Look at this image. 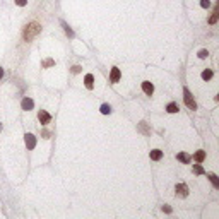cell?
Here are the masks:
<instances>
[{
	"label": "cell",
	"instance_id": "10",
	"mask_svg": "<svg viewBox=\"0 0 219 219\" xmlns=\"http://www.w3.org/2000/svg\"><path fill=\"white\" fill-rule=\"evenodd\" d=\"M151 159L152 161H159L161 158H163V151H159V149H154V151H151Z\"/></svg>",
	"mask_w": 219,
	"mask_h": 219
},
{
	"label": "cell",
	"instance_id": "2",
	"mask_svg": "<svg viewBox=\"0 0 219 219\" xmlns=\"http://www.w3.org/2000/svg\"><path fill=\"white\" fill-rule=\"evenodd\" d=\"M183 99H185V104L190 108V110H195V108H197L195 101H193V98H192V93H190L187 87L183 89Z\"/></svg>",
	"mask_w": 219,
	"mask_h": 219
},
{
	"label": "cell",
	"instance_id": "13",
	"mask_svg": "<svg viewBox=\"0 0 219 219\" xmlns=\"http://www.w3.org/2000/svg\"><path fill=\"white\" fill-rule=\"evenodd\" d=\"M166 112L168 113H178V104H176V103H170L166 106Z\"/></svg>",
	"mask_w": 219,
	"mask_h": 219
},
{
	"label": "cell",
	"instance_id": "11",
	"mask_svg": "<svg viewBox=\"0 0 219 219\" xmlns=\"http://www.w3.org/2000/svg\"><path fill=\"white\" fill-rule=\"evenodd\" d=\"M193 159H195L197 163H202V161L205 159V152L204 151H197L195 154H193Z\"/></svg>",
	"mask_w": 219,
	"mask_h": 219
},
{
	"label": "cell",
	"instance_id": "23",
	"mask_svg": "<svg viewBox=\"0 0 219 219\" xmlns=\"http://www.w3.org/2000/svg\"><path fill=\"white\" fill-rule=\"evenodd\" d=\"M15 5H19V7H24V5L27 4V0H14Z\"/></svg>",
	"mask_w": 219,
	"mask_h": 219
},
{
	"label": "cell",
	"instance_id": "20",
	"mask_svg": "<svg viewBox=\"0 0 219 219\" xmlns=\"http://www.w3.org/2000/svg\"><path fill=\"white\" fill-rule=\"evenodd\" d=\"M193 173H195V175H202V173H204V168H202L200 164H195V166H193Z\"/></svg>",
	"mask_w": 219,
	"mask_h": 219
},
{
	"label": "cell",
	"instance_id": "12",
	"mask_svg": "<svg viewBox=\"0 0 219 219\" xmlns=\"http://www.w3.org/2000/svg\"><path fill=\"white\" fill-rule=\"evenodd\" d=\"M176 158H178V159L182 161V163H185V164H188L190 161H192V158H190L188 154H185V152H180V154H178Z\"/></svg>",
	"mask_w": 219,
	"mask_h": 219
},
{
	"label": "cell",
	"instance_id": "24",
	"mask_svg": "<svg viewBox=\"0 0 219 219\" xmlns=\"http://www.w3.org/2000/svg\"><path fill=\"white\" fill-rule=\"evenodd\" d=\"M200 5H202L204 9H207L209 5H211V2H209V0H200Z\"/></svg>",
	"mask_w": 219,
	"mask_h": 219
},
{
	"label": "cell",
	"instance_id": "21",
	"mask_svg": "<svg viewBox=\"0 0 219 219\" xmlns=\"http://www.w3.org/2000/svg\"><path fill=\"white\" fill-rule=\"evenodd\" d=\"M52 65H55V60H52V58H48V60L43 62V67H52Z\"/></svg>",
	"mask_w": 219,
	"mask_h": 219
},
{
	"label": "cell",
	"instance_id": "27",
	"mask_svg": "<svg viewBox=\"0 0 219 219\" xmlns=\"http://www.w3.org/2000/svg\"><path fill=\"white\" fill-rule=\"evenodd\" d=\"M2 77H4V69L0 67V79H2Z\"/></svg>",
	"mask_w": 219,
	"mask_h": 219
},
{
	"label": "cell",
	"instance_id": "28",
	"mask_svg": "<svg viewBox=\"0 0 219 219\" xmlns=\"http://www.w3.org/2000/svg\"><path fill=\"white\" fill-rule=\"evenodd\" d=\"M0 132H2V123H0Z\"/></svg>",
	"mask_w": 219,
	"mask_h": 219
},
{
	"label": "cell",
	"instance_id": "18",
	"mask_svg": "<svg viewBox=\"0 0 219 219\" xmlns=\"http://www.w3.org/2000/svg\"><path fill=\"white\" fill-rule=\"evenodd\" d=\"M101 113H103V115L112 113V106H110V104H101Z\"/></svg>",
	"mask_w": 219,
	"mask_h": 219
},
{
	"label": "cell",
	"instance_id": "19",
	"mask_svg": "<svg viewBox=\"0 0 219 219\" xmlns=\"http://www.w3.org/2000/svg\"><path fill=\"white\" fill-rule=\"evenodd\" d=\"M139 130H141L142 134H151V130L145 127V122H141V125H139Z\"/></svg>",
	"mask_w": 219,
	"mask_h": 219
},
{
	"label": "cell",
	"instance_id": "22",
	"mask_svg": "<svg viewBox=\"0 0 219 219\" xmlns=\"http://www.w3.org/2000/svg\"><path fill=\"white\" fill-rule=\"evenodd\" d=\"M207 57H209L207 50H200V52H199V58H207Z\"/></svg>",
	"mask_w": 219,
	"mask_h": 219
},
{
	"label": "cell",
	"instance_id": "7",
	"mask_svg": "<svg viewBox=\"0 0 219 219\" xmlns=\"http://www.w3.org/2000/svg\"><path fill=\"white\" fill-rule=\"evenodd\" d=\"M142 91H144L147 96H151V94L154 93V86H152L149 81H144V82H142Z\"/></svg>",
	"mask_w": 219,
	"mask_h": 219
},
{
	"label": "cell",
	"instance_id": "5",
	"mask_svg": "<svg viewBox=\"0 0 219 219\" xmlns=\"http://www.w3.org/2000/svg\"><path fill=\"white\" fill-rule=\"evenodd\" d=\"M38 120H40L43 125H46V123H50V120H52V115H50L48 112H45V110H40V113H38Z\"/></svg>",
	"mask_w": 219,
	"mask_h": 219
},
{
	"label": "cell",
	"instance_id": "14",
	"mask_svg": "<svg viewBox=\"0 0 219 219\" xmlns=\"http://www.w3.org/2000/svg\"><path fill=\"white\" fill-rule=\"evenodd\" d=\"M212 75H214V74H212V70H209V69H207V70L202 72V79H204V81H211Z\"/></svg>",
	"mask_w": 219,
	"mask_h": 219
},
{
	"label": "cell",
	"instance_id": "25",
	"mask_svg": "<svg viewBox=\"0 0 219 219\" xmlns=\"http://www.w3.org/2000/svg\"><path fill=\"white\" fill-rule=\"evenodd\" d=\"M81 65H74V67H72V72H74V74H79V72H81Z\"/></svg>",
	"mask_w": 219,
	"mask_h": 219
},
{
	"label": "cell",
	"instance_id": "8",
	"mask_svg": "<svg viewBox=\"0 0 219 219\" xmlns=\"http://www.w3.org/2000/svg\"><path fill=\"white\" fill-rule=\"evenodd\" d=\"M84 84H86V87H87V89H93V87H94V75L93 74H86Z\"/></svg>",
	"mask_w": 219,
	"mask_h": 219
},
{
	"label": "cell",
	"instance_id": "3",
	"mask_svg": "<svg viewBox=\"0 0 219 219\" xmlns=\"http://www.w3.org/2000/svg\"><path fill=\"white\" fill-rule=\"evenodd\" d=\"M175 193H176V197H187L188 195V187L185 183H178L175 187Z\"/></svg>",
	"mask_w": 219,
	"mask_h": 219
},
{
	"label": "cell",
	"instance_id": "16",
	"mask_svg": "<svg viewBox=\"0 0 219 219\" xmlns=\"http://www.w3.org/2000/svg\"><path fill=\"white\" fill-rule=\"evenodd\" d=\"M209 180L212 182V185H214L216 188H219V180H217V176H216L214 173H211V175H209Z\"/></svg>",
	"mask_w": 219,
	"mask_h": 219
},
{
	"label": "cell",
	"instance_id": "26",
	"mask_svg": "<svg viewBox=\"0 0 219 219\" xmlns=\"http://www.w3.org/2000/svg\"><path fill=\"white\" fill-rule=\"evenodd\" d=\"M163 212H166V214H171V207H170V205H163Z\"/></svg>",
	"mask_w": 219,
	"mask_h": 219
},
{
	"label": "cell",
	"instance_id": "4",
	"mask_svg": "<svg viewBox=\"0 0 219 219\" xmlns=\"http://www.w3.org/2000/svg\"><path fill=\"white\" fill-rule=\"evenodd\" d=\"M24 142H26L27 149H34V147H36V137H34L33 134H26V135H24Z\"/></svg>",
	"mask_w": 219,
	"mask_h": 219
},
{
	"label": "cell",
	"instance_id": "15",
	"mask_svg": "<svg viewBox=\"0 0 219 219\" xmlns=\"http://www.w3.org/2000/svg\"><path fill=\"white\" fill-rule=\"evenodd\" d=\"M217 17H219V12H217V9H216V11L212 12L211 19H209V24H216V23H217Z\"/></svg>",
	"mask_w": 219,
	"mask_h": 219
},
{
	"label": "cell",
	"instance_id": "6",
	"mask_svg": "<svg viewBox=\"0 0 219 219\" xmlns=\"http://www.w3.org/2000/svg\"><path fill=\"white\" fill-rule=\"evenodd\" d=\"M21 106H23L24 112H29V110H33V108H34V101L31 99V98H24L23 103H21Z\"/></svg>",
	"mask_w": 219,
	"mask_h": 219
},
{
	"label": "cell",
	"instance_id": "17",
	"mask_svg": "<svg viewBox=\"0 0 219 219\" xmlns=\"http://www.w3.org/2000/svg\"><path fill=\"white\" fill-rule=\"evenodd\" d=\"M62 26H63V29H65V33H67V36H70V38H74V31L70 29V27H69V24H65L62 21Z\"/></svg>",
	"mask_w": 219,
	"mask_h": 219
},
{
	"label": "cell",
	"instance_id": "1",
	"mask_svg": "<svg viewBox=\"0 0 219 219\" xmlns=\"http://www.w3.org/2000/svg\"><path fill=\"white\" fill-rule=\"evenodd\" d=\"M41 33V24L36 23V21H33V23H29L26 27H24V41H31L33 38H36L38 34Z\"/></svg>",
	"mask_w": 219,
	"mask_h": 219
},
{
	"label": "cell",
	"instance_id": "9",
	"mask_svg": "<svg viewBox=\"0 0 219 219\" xmlns=\"http://www.w3.org/2000/svg\"><path fill=\"white\" fill-rule=\"evenodd\" d=\"M122 74H120V69L118 67H113L112 69V82H118Z\"/></svg>",
	"mask_w": 219,
	"mask_h": 219
}]
</instances>
